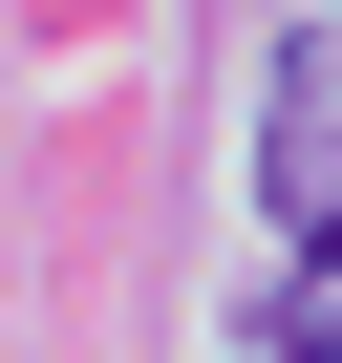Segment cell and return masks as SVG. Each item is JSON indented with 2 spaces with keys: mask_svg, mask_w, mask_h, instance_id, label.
<instances>
[{
  "mask_svg": "<svg viewBox=\"0 0 342 363\" xmlns=\"http://www.w3.org/2000/svg\"><path fill=\"white\" fill-rule=\"evenodd\" d=\"M257 193L278 214H342V22H299L278 86H257Z\"/></svg>",
  "mask_w": 342,
  "mask_h": 363,
  "instance_id": "6da1fadb",
  "label": "cell"
},
{
  "mask_svg": "<svg viewBox=\"0 0 342 363\" xmlns=\"http://www.w3.org/2000/svg\"><path fill=\"white\" fill-rule=\"evenodd\" d=\"M257 342L342 363V214H299V278H257Z\"/></svg>",
  "mask_w": 342,
  "mask_h": 363,
  "instance_id": "7a4b0ae2",
  "label": "cell"
}]
</instances>
